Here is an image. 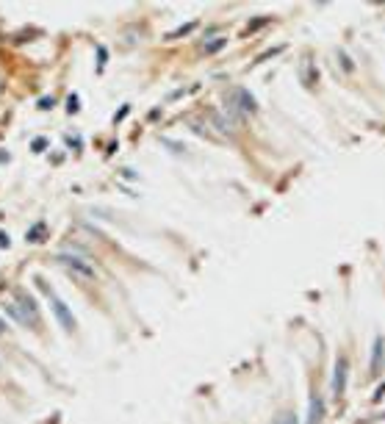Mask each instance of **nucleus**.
Returning a JSON list of instances; mask_svg holds the SVG:
<instances>
[{"label": "nucleus", "instance_id": "nucleus-1", "mask_svg": "<svg viewBox=\"0 0 385 424\" xmlns=\"http://www.w3.org/2000/svg\"><path fill=\"white\" fill-rule=\"evenodd\" d=\"M6 311L14 316V321L25 324V327H36V324H39V305H36V300H33L25 289L14 291V300L6 305Z\"/></svg>", "mask_w": 385, "mask_h": 424}, {"label": "nucleus", "instance_id": "nucleus-2", "mask_svg": "<svg viewBox=\"0 0 385 424\" xmlns=\"http://www.w3.org/2000/svg\"><path fill=\"white\" fill-rule=\"evenodd\" d=\"M225 106H227V111H230V114L236 116V119H241V116L255 114V111H258L255 97H252L247 89H233V92H227Z\"/></svg>", "mask_w": 385, "mask_h": 424}, {"label": "nucleus", "instance_id": "nucleus-3", "mask_svg": "<svg viewBox=\"0 0 385 424\" xmlns=\"http://www.w3.org/2000/svg\"><path fill=\"white\" fill-rule=\"evenodd\" d=\"M36 286H39V289H45L47 300H50V308H53V314H56V319L61 321V327L75 330V319H72V311L67 308V305H64L61 300H58V294L50 289V283H45V277H36Z\"/></svg>", "mask_w": 385, "mask_h": 424}, {"label": "nucleus", "instance_id": "nucleus-4", "mask_svg": "<svg viewBox=\"0 0 385 424\" xmlns=\"http://www.w3.org/2000/svg\"><path fill=\"white\" fill-rule=\"evenodd\" d=\"M56 261H58V264H64L67 269H70L72 275H78V277H86V280H95V277H97L95 266H92L89 261H84V258H78V255H67V252H58Z\"/></svg>", "mask_w": 385, "mask_h": 424}, {"label": "nucleus", "instance_id": "nucleus-5", "mask_svg": "<svg viewBox=\"0 0 385 424\" xmlns=\"http://www.w3.org/2000/svg\"><path fill=\"white\" fill-rule=\"evenodd\" d=\"M347 369H349V360L341 355V358L335 360V377H333V394L335 397H341L344 388H347Z\"/></svg>", "mask_w": 385, "mask_h": 424}, {"label": "nucleus", "instance_id": "nucleus-6", "mask_svg": "<svg viewBox=\"0 0 385 424\" xmlns=\"http://www.w3.org/2000/svg\"><path fill=\"white\" fill-rule=\"evenodd\" d=\"M321 419H324V399H321V397H310L308 424H321Z\"/></svg>", "mask_w": 385, "mask_h": 424}, {"label": "nucleus", "instance_id": "nucleus-7", "mask_svg": "<svg viewBox=\"0 0 385 424\" xmlns=\"http://www.w3.org/2000/svg\"><path fill=\"white\" fill-rule=\"evenodd\" d=\"M383 369V335L374 338V349H372V374H380Z\"/></svg>", "mask_w": 385, "mask_h": 424}, {"label": "nucleus", "instance_id": "nucleus-8", "mask_svg": "<svg viewBox=\"0 0 385 424\" xmlns=\"http://www.w3.org/2000/svg\"><path fill=\"white\" fill-rule=\"evenodd\" d=\"M338 64H344V70H347V72H355V64H352V58H349V56H347V53H344V50L338 53Z\"/></svg>", "mask_w": 385, "mask_h": 424}, {"label": "nucleus", "instance_id": "nucleus-9", "mask_svg": "<svg viewBox=\"0 0 385 424\" xmlns=\"http://www.w3.org/2000/svg\"><path fill=\"white\" fill-rule=\"evenodd\" d=\"M42 236H45V225H36L31 233H28V238H31V241H36V238H42Z\"/></svg>", "mask_w": 385, "mask_h": 424}, {"label": "nucleus", "instance_id": "nucleus-10", "mask_svg": "<svg viewBox=\"0 0 385 424\" xmlns=\"http://www.w3.org/2000/svg\"><path fill=\"white\" fill-rule=\"evenodd\" d=\"M275 424H296V416H294V413H283Z\"/></svg>", "mask_w": 385, "mask_h": 424}, {"label": "nucleus", "instance_id": "nucleus-11", "mask_svg": "<svg viewBox=\"0 0 385 424\" xmlns=\"http://www.w3.org/2000/svg\"><path fill=\"white\" fill-rule=\"evenodd\" d=\"M222 47H225V39H216V42L208 45V53H216V50H222Z\"/></svg>", "mask_w": 385, "mask_h": 424}, {"label": "nucleus", "instance_id": "nucleus-12", "mask_svg": "<svg viewBox=\"0 0 385 424\" xmlns=\"http://www.w3.org/2000/svg\"><path fill=\"white\" fill-rule=\"evenodd\" d=\"M45 147H47V139H36V141L31 144V150H33V153H39V150H45Z\"/></svg>", "mask_w": 385, "mask_h": 424}, {"label": "nucleus", "instance_id": "nucleus-13", "mask_svg": "<svg viewBox=\"0 0 385 424\" xmlns=\"http://www.w3.org/2000/svg\"><path fill=\"white\" fill-rule=\"evenodd\" d=\"M0 247H8V236H6V233H0Z\"/></svg>", "mask_w": 385, "mask_h": 424}, {"label": "nucleus", "instance_id": "nucleus-14", "mask_svg": "<svg viewBox=\"0 0 385 424\" xmlns=\"http://www.w3.org/2000/svg\"><path fill=\"white\" fill-rule=\"evenodd\" d=\"M3 333H6V321L0 319V335H3Z\"/></svg>", "mask_w": 385, "mask_h": 424}]
</instances>
